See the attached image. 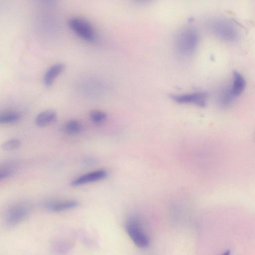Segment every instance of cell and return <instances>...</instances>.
Returning <instances> with one entry per match:
<instances>
[{"mask_svg": "<svg viewBox=\"0 0 255 255\" xmlns=\"http://www.w3.org/2000/svg\"><path fill=\"white\" fill-rule=\"evenodd\" d=\"M209 29L216 36L223 41L232 43L237 41L239 33L233 24L222 18L212 19L208 24Z\"/></svg>", "mask_w": 255, "mask_h": 255, "instance_id": "obj_1", "label": "cell"}, {"mask_svg": "<svg viewBox=\"0 0 255 255\" xmlns=\"http://www.w3.org/2000/svg\"><path fill=\"white\" fill-rule=\"evenodd\" d=\"M199 43V35L192 28L183 30L178 35L175 47L178 52L183 56H189L197 50Z\"/></svg>", "mask_w": 255, "mask_h": 255, "instance_id": "obj_2", "label": "cell"}, {"mask_svg": "<svg viewBox=\"0 0 255 255\" xmlns=\"http://www.w3.org/2000/svg\"><path fill=\"white\" fill-rule=\"evenodd\" d=\"M70 29L83 40L93 42L96 40L95 32L91 25L85 19L80 17L70 18L68 22Z\"/></svg>", "mask_w": 255, "mask_h": 255, "instance_id": "obj_3", "label": "cell"}, {"mask_svg": "<svg viewBox=\"0 0 255 255\" xmlns=\"http://www.w3.org/2000/svg\"><path fill=\"white\" fill-rule=\"evenodd\" d=\"M126 230L130 238L136 246L141 248L149 246L150 239L138 221L130 220L127 223Z\"/></svg>", "mask_w": 255, "mask_h": 255, "instance_id": "obj_4", "label": "cell"}, {"mask_svg": "<svg viewBox=\"0 0 255 255\" xmlns=\"http://www.w3.org/2000/svg\"><path fill=\"white\" fill-rule=\"evenodd\" d=\"M30 208L26 204H18L10 207L5 216V223L8 227H13L21 223L28 217Z\"/></svg>", "mask_w": 255, "mask_h": 255, "instance_id": "obj_5", "label": "cell"}, {"mask_svg": "<svg viewBox=\"0 0 255 255\" xmlns=\"http://www.w3.org/2000/svg\"><path fill=\"white\" fill-rule=\"evenodd\" d=\"M171 99L176 102L180 104H194L200 107L206 105L207 94L203 92L189 94L172 95Z\"/></svg>", "mask_w": 255, "mask_h": 255, "instance_id": "obj_6", "label": "cell"}, {"mask_svg": "<svg viewBox=\"0 0 255 255\" xmlns=\"http://www.w3.org/2000/svg\"><path fill=\"white\" fill-rule=\"evenodd\" d=\"M108 175L105 170H99L83 174L75 179L71 183L73 187L83 186L105 179Z\"/></svg>", "mask_w": 255, "mask_h": 255, "instance_id": "obj_7", "label": "cell"}, {"mask_svg": "<svg viewBox=\"0 0 255 255\" xmlns=\"http://www.w3.org/2000/svg\"><path fill=\"white\" fill-rule=\"evenodd\" d=\"M233 83L230 89L228 91L233 99L240 96L246 87V81L244 77L238 71L233 72Z\"/></svg>", "mask_w": 255, "mask_h": 255, "instance_id": "obj_8", "label": "cell"}, {"mask_svg": "<svg viewBox=\"0 0 255 255\" xmlns=\"http://www.w3.org/2000/svg\"><path fill=\"white\" fill-rule=\"evenodd\" d=\"M64 64L58 63L50 67L46 72L44 77V82L47 87L51 86L56 77L60 75L65 69Z\"/></svg>", "mask_w": 255, "mask_h": 255, "instance_id": "obj_9", "label": "cell"}, {"mask_svg": "<svg viewBox=\"0 0 255 255\" xmlns=\"http://www.w3.org/2000/svg\"><path fill=\"white\" fill-rule=\"evenodd\" d=\"M79 205V203L76 201H65L50 202L45 205L46 208L49 211L58 212L66 211Z\"/></svg>", "mask_w": 255, "mask_h": 255, "instance_id": "obj_10", "label": "cell"}, {"mask_svg": "<svg viewBox=\"0 0 255 255\" xmlns=\"http://www.w3.org/2000/svg\"><path fill=\"white\" fill-rule=\"evenodd\" d=\"M57 119V113L52 109L43 111L39 114L35 119L36 125L40 127H45L52 124Z\"/></svg>", "mask_w": 255, "mask_h": 255, "instance_id": "obj_11", "label": "cell"}, {"mask_svg": "<svg viewBox=\"0 0 255 255\" xmlns=\"http://www.w3.org/2000/svg\"><path fill=\"white\" fill-rule=\"evenodd\" d=\"M84 129L82 123L76 120L68 121L64 126V131L69 134H75L81 133Z\"/></svg>", "mask_w": 255, "mask_h": 255, "instance_id": "obj_12", "label": "cell"}, {"mask_svg": "<svg viewBox=\"0 0 255 255\" xmlns=\"http://www.w3.org/2000/svg\"><path fill=\"white\" fill-rule=\"evenodd\" d=\"M21 115L16 112H8L0 116V123L7 124L18 121L21 119Z\"/></svg>", "mask_w": 255, "mask_h": 255, "instance_id": "obj_13", "label": "cell"}, {"mask_svg": "<svg viewBox=\"0 0 255 255\" xmlns=\"http://www.w3.org/2000/svg\"><path fill=\"white\" fill-rule=\"evenodd\" d=\"M90 119L92 122L96 124L103 123L107 119V114L100 110H92L89 114Z\"/></svg>", "mask_w": 255, "mask_h": 255, "instance_id": "obj_14", "label": "cell"}, {"mask_svg": "<svg viewBox=\"0 0 255 255\" xmlns=\"http://www.w3.org/2000/svg\"><path fill=\"white\" fill-rule=\"evenodd\" d=\"M14 172V166L9 164L4 165L0 170V180H3L10 177Z\"/></svg>", "mask_w": 255, "mask_h": 255, "instance_id": "obj_15", "label": "cell"}, {"mask_svg": "<svg viewBox=\"0 0 255 255\" xmlns=\"http://www.w3.org/2000/svg\"><path fill=\"white\" fill-rule=\"evenodd\" d=\"M20 145V142L18 140L12 139L5 142L2 147L5 151H10L17 149Z\"/></svg>", "mask_w": 255, "mask_h": 255, "instance_id": "obj_16", "label": "cell"}, {"mask_svg": "<svg viewBox=\"0 0 255 255\" xmlns=\"http://www.w3.org/2000/svg\"><path fill=\"white\" fill-rule=\"evenodd\" d=\"M136 1L139 2H144L149 1V0H136Z\"/></svg>", "mask_w": 255, "mask_h": 255, "instance_id": "obj_17", "label": "cell"}]
</instances>
